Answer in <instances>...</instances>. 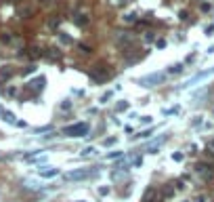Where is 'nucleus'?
Returning <instances> with one entry per match:
<instances>
[{
    "label": "nucleus",
    "mask_w": 214,
    "mask_h": 202,
    "mask_svg": "<svg viewBox=\"0 0 214 202\" xmlns=\"http://www.w3.org/2000/svg\"><path fill=\"white\" fill-rule=\"evenodd\" d=\"M195 202H206V196H197V198H195Z\"/></svg>",
    "instance_id": "473e14b6"
},
{
    "label": "nucleus",
    "mask_w": 214,
    "mask_h": 202,
    "mask_svg": "<svg viewBox=\"0 0 214 202\" xmlns=\"http://www.w3.org/2000/svg\"><path fill=\"white\" fill-rule=\"evenodd\" d=\"M11 68H0V82H4V80H9L11 78Z\"/></svg>",
    "instance_id": "9d476101"
},
{
    "label": "nucleus",
    "mask_w": 214,
    "mask_h": 202,
    "mask_svg": "<svg viewBox=\"0 0 214 202\" xmlns=\"http://www.w3.org/2000/svg\"><path fill=\"white\" fill-rule=\"evenodd\" d=\"M30 86H34V91H42V89H44V78H42V76L36 78L34 82H30Z\"/></svg>",
    "instance_id": "1a4fd4ad"
},
{
    "label": "nucleus",
    "mask_w": 214,
    "mask_h": 202,
    "mask_svg": "<svg viewBox=\"0 0 214 202\" xmlns=\"http://www.w3.org/2000/svg\"><path fill=\"white\" fill-rule=\"evenodd\" d=\"M195 175L204 181H212L214 179V168L210 164H206V162H197L195 164Z\"/></svg>",
    "instance_id": "20e7f679"
},
{
    "label": "nucleus",
    "mask_w": 214,
    "mask_h": 202,
    "mask_svg": "<svg viewBox=\"0 0 214 202\" xmlns=\"http://www.w3.org/2000/svg\"><path fill=\"white\" fill-rule=\"evenodd\" d=\"M76 23H78V25H86V23H88V19H86V17H78V19H76Z\"/></svg>",
    "instance_id": "4be33fe9"
},
{
    "label": "nucleus",
    "mask_w": 214,
    "mask_h": 202,
    "mask_svg": "<svg viewBox=\"0 0 214 202\" xmlns=\"http://www.w3.org/2000/svg\"><path fill=\"white\" fill-rule=\"evenodd\" d=\"M109 99H111V91H107L105 95H103V97H101V99H99V103H107Z\"/></svg>",
    "instance_id": "f3484780"
},
{
    "label": "nucleus",
    "mask_w": 214,
    "mask_h": 202,
    "mask_svg": "<svg viewBox=\"0 0 214 202\" xmlns=\"http://www.w3.org/2000/svg\"><path fill=\"white\" fill-rule=\"evenodd\" d=\"M90 78H93L95 82H105L107 78H109V72L107 70H93L90 72Z\"/></svg>",
    "instance_id": "0eeeda50"
},
{
    "label": "nucleus",
    "mask_w": 214,
    "mask_h": 202,
    "mask_svg": "<svg viewBox=\"0 0 214 202\" xmlns=\"http://www.w3.org/2000/svg\"><path fill=\"white\" fill-rule=\"evenodd\" d=\"M113 143H116V137H109V139H105V141H103V145H105V147H109V145H113Z\"/></svg>",
    "instance_id": "aec40b11"
},
{
    "label": "nucleus",
    "mask_w": 214,
    "mask_h": 202,
    "mask_svg": "<svg viewBox=\"0 0 214 202\" xmlns=\"http://www.w3.org/2000/svg\"><path fill=\"white\" fill-rule=\"evenodd\" d=\"M130 42H132L130 34H124V32H118V34H116V44H118V47H126V44H130Z\"/></svg>",
    "instance_id": "6e6552de"
},
{
    "label": "nucleus",
    "mask_w": 214,
    "mask_h": 202,
    "mask_svg": "<svg viewBox=\"0 0 214 202\" xmlns=\"http://www.w3.org/2000/svg\"><path fill=\"white\" fill-rule=\"evenodd\" d=\"M38 175H40V177H44V179H53V177H57V175H59V168H55V167H42V168H38Z\"/></svg>",
    "instance_id": "39448f33"
},
{
    "label": "nucleus",
    "mask_w": 214,
    "mask_h": 202,
    "mask_svg": "<svg viewBox=\"0 0 214 202\" xmlns=\"http://www.w3.org/2000/svg\"><path fill=\"white\" fill-rule=\"evenodd\" d=\"M61 40H63V42H65V44H71V38H69V36H65V34L61 36Z\"/></svg>",
    "instance_id": "393cba45"
},
{
    "label": "nucleus",
    "mask_w": 214,
    "mask_h": 202,
    "mask_svg": "<svg viewBox=\"0 0 214 202\" xmlns=\"http://www.w3.org/2000/svg\"><path fill=\"white\" fill-rule=\"evenodd\" d=\"M2 118L6 120V122H11V124H17V120H15V116H13L11 112H4V114H2Z\"/></svg>",
    "instance_id": "f8f14e48"
},
{
    "label": "nucleus",
    "mask_w": 214,
    "mask_h": 202,
    "mask_svg": "<svg viewBox=\"0 0 214 202\" xmlns=\"http://www.w3.org/2000/svg\"><path fill=\"white\" fill-rule=\"evenodd\" d=\"M183 202H187V200H183Z\"/></svg>",
    "instance_id": "c9c22d12"
},
{
    "label": "nucleus",
    "mask_w": 214,
    "mask_h": 202,
    "mask_svg": "<svg viewBox=\"0 0 214 202\" xmlns=\"http://www.w3.org/2000/svg\"><path fill=\"white\" fill-rule=\"evenodd\" d=\"M0 114H4V112H2V107H0Z\"/></svg>",
    "instance_id": "72a5a7b5"
},
{
    "label": "nucleus",
    "mask_w": 214,
    "mask_h": 202,
    "mask_svg": "<svg viewBox=\"0 0 214 202\" xmlns=\"http://www.w3.org/2000/svg\"><path fill=\"white\" fill-rule=\"evenodd\" d=\"M147 137H151V131H143L141 135H137V139H147Z\"/></svg>",
    "instance_id": "6ab92c4d"
},
{
    "label": "nucleus",
    "mask_w": 214,
    "mask_h": 202,
    "mask_svg": "<svg viewBox=\"0 0 214 202\" xmlns=\"http://www.w3.org/2000/svg\"><path fill=\"white\" fill-rule=\"evenodd\" d=\"M69 107H71L69 101H63V103H61V109H69Z\"/></svg>",
    "instance_id": "bb28decb"
},
{
    "label": "nucleus",
    "mask_w": 214,
    "mask_h": 202,
    "mask_svg": "<svg viewBox=\"0 0 214 202\" xmlns=\"http://www.w3.org/2000/svg\"><path fill=\"white\" fill-rule=\"evenodd\" d=\"M172 160H174V162H183V160H185V154H180V152H174V154H172Z\"/></svg>",
    "instance_id": "2eb2a0df"
},
{
    "label": "nucleus",
    "mask_w": 214,
    "mask_h": 202,
    "mask_svg": "<svg viewBox=\"0 0 214 202\" xmlns=\"http://www.w3.org/2000/svg\"><path fill=\"white\" fill-rule=\"evenodd\" d=\"M155 40V34H147L145 36V42H153Z\"/></svg>",
    "instance_id": "b1692460"
},
{
    "label": "nucleus",
    "mask_w": 214,
    "mask_h": 202,
    "mask_svg": "<svg viewBox=\"0 0 214 202\" xmlns=\"http://www.w3.org/2000/svg\"><path fill=\"white\" fill-rule=\"evenodd\" d=\"M88 122H76V124H71V126H65L63 129V135L65 137H84L86 133H88Z\"/></svg>",
    "instance_id": "f257e3e1"
},
{
    "label": "nucleus",
    "mask_w": 214,
    "mask_h": 202,
    "mask_svg": "<svg viewBox=\"0 0 214 202\" xmlns=\"http://www.w3.org/2000/svg\"><path fill=\"white\" fill-rule=\"evenodd\" d=\"M124 21H126V23H130V21H137V13H126V15H124Z\"/></svg>",
    "instance_id": "4468645a"
},
{
    "label": "nucleus",
    "mask_w": 214,
    "mask_h": 202,
    "mask_svg": "<svg viewBox=\"0 0 214 202\" xmlns=\"http://www.w3.org/2000/svg\"><path fill=\"white\" fill-rule=\"evenodd\" d=\"M126 109H128V101H120L116 105V112H126Z\"/></svg>",
    "instance_id": "ddd939ff"
},
{
    "label": "nucleus",
    "mask_w": 214,
    "mask_h": 202,
    "mask_svg": "<svg viewBox=\"0 0 214 202\" xmlns=\"http://www.w3.org/2000/svg\"><path fill=\"white\" fill-rule=\"evenodd\" d=\"M174 185H176V190H185V188H187V185H185V183H183V181H176V183H174Z\"/></svg>",
    "instance_id": "a878e982"
},
{
    "label": "nucleus",
    "mask_w": 214,
    "mask_h": 202,
    "mask_svg": "<svg viewBox=\"0 0 214 202\" xmlns=\"http://www.w3.org/2000/svg\"><path fill=\"white\" fill-rule=\"evenodd\" d=\"M208 150H210V154H214V139L212 141H208Z\"/></svg>",
    "instance_id": "cd10ccee"
},
{
    "label": "nucleus",
    "mask_w": 214,
    "mask_h": 202,
    "mask_svg": "<svg viewBox=\"0 0 214 202\" xmlns=\"http://www.w3.org/2000/svg\"><path fill=\"white\" fill-rule=\"evenodd\" d=\"M141 122H145V124H147V122H151V116H141Z\"/></svg>",
    "instance_id": "7c9ffc66"
},
{
    "label": "nucleus",
    "mask_w": 214,
    "mask_h": 202,
    "mask_svg": "<svg viewBox=\"0 0 214 202\" xmlns=\"http://www.w3.org/2000/svg\"><path fill=\"white\" fill-rule=\"evenodd\" d=\"M143 202H162L160 200V192L155 190V188H149V190L145 192V196H143Z\"/></svg>",
    "instance_id": "423d86ee"
},
{
    "label": "nucleus",
    "mask_w": 214,
    "mask_h": 202,
    "mask_svg": "<svg viewBox=\"0 0 214 202\" xmlns=\"http://www.w3.org/2000/svg\"><path fill=\"white\" fill-rule=\"evenodd\" d=\"M164 196H166V198H170V196H174V188H170V185H166V188H164Z\"/></svg>",
    "instance_id": "dca6fc26"
},
{
    "label": "nucleus",
    "mask_w": 214,
    "mask_h": 202,
    "mask_svg": "<svg viewBox=\"0 0 214 202\" xmlns=\"http://www.w3.org/2000/svg\"><path fill=\"white\" fill-rule=\"evenodd\" d=\"M97 173V168H76V171H69L65 173V181H82V179H88Z\"/></svg>",
    "instance_id": "f03ea898"
},
{
    "label": "nucleus",
    "mask_w": 214,
    "mask_h": 202,
    "mask_svg": "<svg viewBox=\"0 0 214 202\" xmlns=\"http://www.w3.org/2000/svg\"><path fill=\"white\" fill-rule=\"evenodd\" d=\"M120 156H122V152H109L107 158H120Z\"/></svg>",
    "instance_id": "5701e85b"
},
{
    "label": "nucleus",
    "mask_w": 214,
    "mask_h": 202,
    "mask_svg": "<svg viewBox=\"0 0 214 202\" xmlns=\"http://www.w3.org/2000/svg\"><path fill=\"white\" fill-rule=\"evenodd\" d=\"M107 194H109V188H107V185L99 188V196H107Z\"/></svg>",
    "instance_id": "412c9836"
},
{
    "label": "nucleus",
    "mask_w": 214,
    "mask_h": 202,
    "mask_svg": "<svg viewBox=\"0 0 214 202\" xmlns=\"http://www.w3.org/2000/svg\"><path fill=\"white\" fill-rule=\"evenodd\" d=\"M93 152H95V147H90V145H88V147H84V150H82V156H90Z\"/></svg>",
    "instance_id": "a211bd4d"
},
{
    "label": "nucleus",
    "mask_w": 214,
    "mask_h": 202,
    "mask_svg": "<svg viewBox=\"0 0 214 202\" xmlns=\"http://www.w3.org/2000/svg\"><path fill=\"white\" fill-rule=\"evenodd\" d=\"M164 47H166V40L160 38V40H157V48H164Z\"/></svg>",
    "instance_id": "c85d7f7f"
},
{
    "label": "nucleus",
    "mask_w": 214,
    "mask_h": 202,
    "mask_svg": "<svg viewBox=\"0 0 214 202\" xmlns=\"http://www.w3.org/2000/svg\"><path fill=\"white\" fill-rule=\"evenodd\" d=\"M34 72H36V68L32 65V68H25V72H23V74H34Z\"/></svg>",
    "instance_id": "c756f323"
},
{
    "label": "nucleus",
    "mask_w": 214,
    "mask_h": 202,
    "mask_svg": "<svg viewBox=\"0 0 214 202\" xmlns=\"http://www.w3.org/2000/svg\"><path fill=\"white\" fill-rule=\"evenodd\" d=\"M183 70H185V65H183V63H174V65H170V70H168L166 74H180Z\"/></svg>",
    "instance_id": "9b49d317"
},
{
    "label": "nucleus",
    "mask_w": 214,
    "mask_h": 202,
    "mask_svg": "<svg viewBox=\"0 0 214 202\" xmlns=\"http://www.w3.org/2000/svg\"><path fill=\"white\" fill-rule=\"evenodd\" d=\"M78 202H84V200H78Z\"/></svg>",
    "instance_id": "f704fd0d"
},
{
    "label": "nucleus",
    "mask_w": 214,
    "mask_h": 202,
    "mask_svg": "<svg viewBox=\"0 0 214 202\" xmlns=\"http://www.w3.org/2000/svg\"><path fill=\"white\" fill-rule=\"evenodd\" d=\"M164 78H166V72H155V74L139 78V84L141 86H157L160 82H164Z\"/></svg>",
    "instance_id": "7ed1b4c3"
},
{
    "label": "nucleus",
    "mask_w": 214,
    "mask_h": 202,
    "mask_svg": "<svg viewBox=\"0 0 214 202\" xmlns=\"http://www.w3.org/2000/svg\"><path fill=\"white\" fill-rule=\"evenodd\" d=\"M178 19H187V11H180V13H178Z\"/></svg>",
    "instance_id": "2f4dec72"
}]
</instances>
